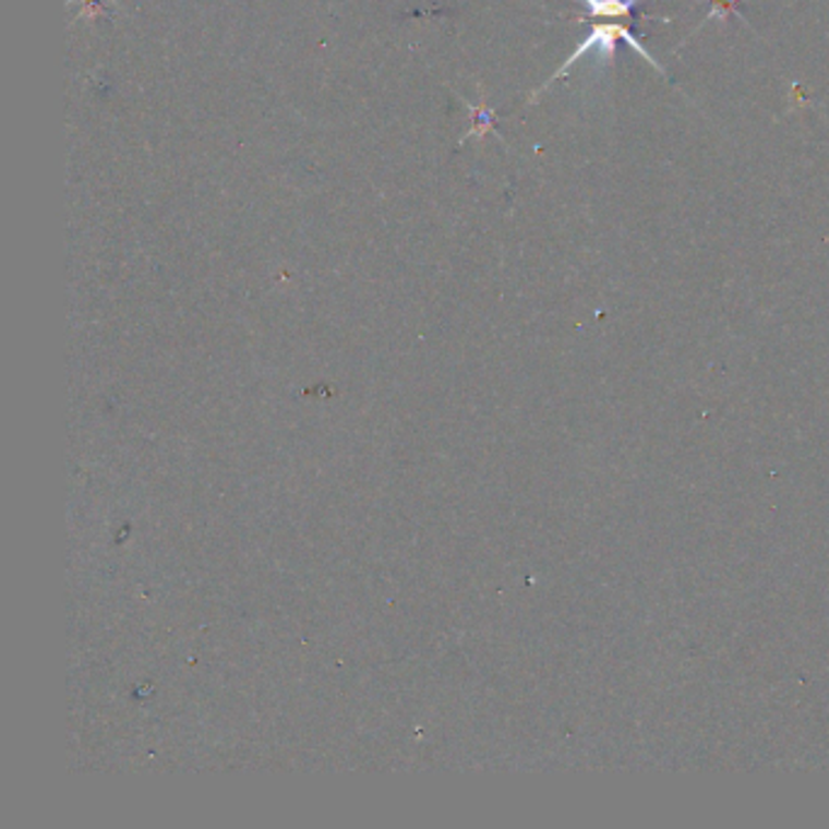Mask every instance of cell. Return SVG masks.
Returning <instances> with one entry per match:
<instances>
[{"mask_svg":"<svg viewBox=\"0 0 829 829\" xmlns=\"http://www.w3.org/2000/svg\"><path fill=\"white\" fill-rule=\"evenodd\" d=\"M618 39H623L625 45H630V47L637 51V55H640L647 63H652L654 69H659V63H657L650 55H647V49L640 45V41L635 39V35H633V32H630L628 27H623V25H599V27H593V29H591V35L587 37V41H584V45H581L577 51H574V55H572L569 61H567V67L562 69V71L557 73V76H562V73H565V71L572 67L574 61H577V59H581L584 55H587L589 49H599L603 61L609 59V57H613V55H615V45H618ZM659 71H662V69H659Z\"/></svg>","mask_w":829,"mask_h":829,"instance_id":"cell-1","label":"cell"},{"mask_svg":"<svg viewBox=\"0 0 829 829\" xmlns=\"http://www.w3.org/2000/svg\"><path fill=\"white\" fill-rule=\"evenodd\" d=\"M591 15L599 17H628L640 0H584Z\"/></svg>","mask_w":829,"mask_h":829,"instance_id":"cell-2","label":"cell"}]
</instances>
